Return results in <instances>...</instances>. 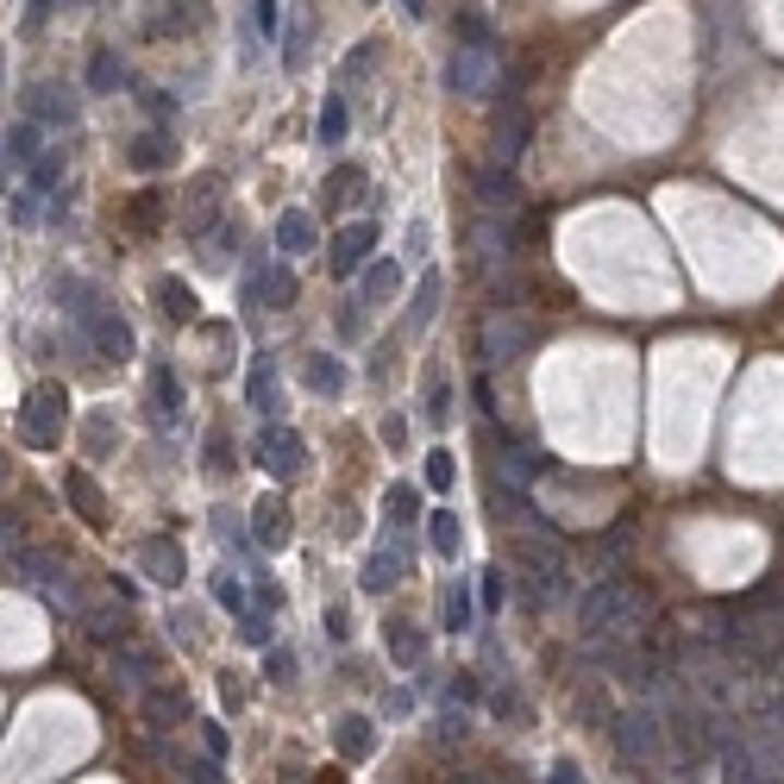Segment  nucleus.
<instances>
[{"label": "nucleus", "instance_id": "1", "mask_svg": "<svg viewBox=\"0 0 784 784\" xmlns=\"http://www.w3.org/2000/svg\"><path fill=\"white\" fill-rule=\"evenodd\" d=\"M578 622H583V634H596V640H608V634H640L653 622V596L634 578H603V583L583 590Z\"/></svg>", "mask_w": 784, "mask_h": 784}, {"label": "nucleus", "instance_id": "2", "mask_svg": "<svg viewBox=\"0 0 784 784\" xmlns=\"http://www.w3.org/2000/svg\"><path fill=\"white\" fill-rule=\"evenodd\" d=\"M13 571H20V583H26V590L38 596V603H51L57 615H70V608L82 603V596H76V583H70V571L57 565V553L20 546V553H13Z\"/></svg>", "mask_w": 784, "mask_h": 784}, {"label": "nucleus", "instance_id": "3", "mask_svg": "<svg viewBox=\"0 0 784 784\" xmlns=\"http://www.w3.org/2000/svg\"><path fill=\"white\" fill-rule=\"evenodd\" d=\"M608 734H615V747H622L628 765H653L665 753V728H659L653 703H628L622 715H608Z\"/></svg>", "mask_w": 784, "mask_h": 784}, {"label": "nucleus", "instance_id": "4", "mask_svg": "<svg viewBox=\"0 0 784 784\" xmlns=\"http://www.w3.org/2000/svg\"><path fill=\"white\" fill-rule=\"evenodd\" d=\"M503 82V63H496V45H458L453 63H446V88L458 101H490Z\"/></svg>", "mask_w": 784, "mask_h": 784}, {"label": "nucleus", "instance_id": "5", "mask_svg": "<svg viewBox=\"0 0 784 784\" xmlns=\"http://www.w3.org/2000/svg\"><path fill=\"white\" fill-rule=\"evenodd\" d=\"M63 414H70V396H63V383H38L20 408V439H26L32 453H51L57 439H63Z\"/></svg>", "mask_w": 784, "mask_h": 784}, {"label": "nucleus", "instance_id": "6", "mask_svg": "<svg viewBox=\"0 0 784 784\" xmlns=\"http://www.w3.org/2000/svg\"><path fill=\"white\" fill-rule=\"evenodd\" d=\"M528 346H533V327L521 321V314H496V321H483V327H478V364H483V371L515 364Z\"/></svg>", "mask_w": 784, "mask_h": 784}, {"label": "nucleus", "instance_id": "7", "mask_svg": "<svg viewBox=\"0 0 784 784\" xmlns=\"http://www.w3.org/2000/svg\"><path fill=\"white\" fill-rule=\"evenodd\" d=\"M82 327H88V346H95L107 364H126V358L138 352L132 321H126V314H113V307H88V314H82Z\"/></svg>", "mask_w": 784, "mask_h": 784}, {"label": "nucleus", "instance_id": "8", "mask_svg": "<svg viewBox=\"0 0 784 784\" xmlns=\"http://www.w3.org/2000/svg\"><path fill=\"white\" fill-rule=\"evenodd\" d=\"M528 152V113H521V82H508L503 101H496V164L515 170Z\"/></svg>", "mask_w": 784, "mask_h": 784}, {"label": "nucleus", "instance_id": "9", "mask_svg": "<svg viewBox=\"0 0 784 784\" xmlns=\"http://www.w3.org/2000/svg\"><path fill=\"white\" fill-rule=\"evenodd\" d=\"M465 252L478 257V270H503L508 264V220L503 214H471V227H465Z\"/></svg>", "mask_w": 784, "mask_h": 784}, {"label": "nucleus", "instance_id": "10", "mask_svg": "<svg viewBox=\"0 0 784 784\" xmlns=\"http://www.w3.org/2000/svg\"><path fill=\"white\" fill-rule=\"evenodd\" d=\"M257 458H264V471L270 478H302L307 471V446H302V433L295 427H264V439H257Z\"/></svg>", "mask_w": 784, "mask_h": 784}, {"label": "nucleus", "instance_id": "11", "mask_svg": "<svg viewBox=\"0 0 784 784\" xmlns=\"http://www.w3.org/2000/svg\"><path fill=\"white\" fill-rule=\"evenodd\" d=\"M371 252H377V227H371V220H352V227H339V232H333V252H327L333 277H358Z\"/></svg>", "mask_w": 784, "mask_h": 784}, {"label": "nucleus", "instance_id": "12", "mask_svg": "<svg viewBox=\"0 0 784 784\" xmlns=\"http://www.w3.org/2000/svg\"><path fill=\"white\" fill-rule=\"evenodd\" d=\"M220 189H227V182L214 177V170L189 182V195H182V232H214L220 227Z\"/></svg>", "mask_w": 784, "mask_h": 784}, {"label": "nucleus", "instance_id": "13", "mask_svg": "<svg viewBox=\"0 0 784 784\" xmlns=\"http://www.w3.org/2000/svg\"><path fill=\"white\" fill-rule=\"evenodd\" d=\"M26 120H38V126H70V120H76L70 82H32L26 88Z\"/></svg>", "mask_w": 784, "mask_h": 784}, {"label": "nucleus", "instance_id": "14", "mask_svg": "<svg viewBox=\"0 0 784 784\" xmlns=\"http://www.w3.org/2000/svg\"><path fill=\"white\" fill-rule=\"evenodd\" d=\"M471 189H478V202H483V214H515L521 207V189H515V177H508L503 164H478L471 170Z\"/></svg>", "mask_w": 784, "mask_h": 784}, {"label": "nucleus", "instance_id": "15", "mask_svg": "<svg viewBox=\"0 0 784 784\" xmlns=\"http://www.w3.org/2000/svg\"><path fill=\"white\" fill-rule=\"evenodd\" d=\"M540 471H546V453H533V446H521V439H503V433H496V478H503L508 490L533 483Z\"/></svg>", "mask_w": 784, "mask_h": 784}, {"label": "nucleus", "instance_id": "16", "mask_svg": "<svg viewBox=\"0 0 784 784\" xmlns=\"http://www.w3.org/2000/svg\"><path fill=\"white\" fill-rule=\"evenodd\" d=\"M82 634H88V640H101V647H120V640L132 634L126 603H82Z\"/></svg>", "mask_w": 784, "mask_h": 784}, {"label": "nucleus", "instance_id": "17", "mask_svg": "<svg viewBox=\"0 0 784 784\" xmlns=\"http://www.w3.org/2000/svg\"><path fill=\"white\" fill-rule=\"evenodd\" d=\"M138 565H145V578H152V583H170V590H177L182 571H189V565H182V553H177V540H164V533L138 546Z\"/></svg>", "mask_w": 784, "mask_h": 784}, {"label": "nucleus", "instance_id": "18", "mask_svg": "<svg viewBox=\"0 0 784 784\" xmlns=\"http://www.w3.org/2000/svg\"><path fill=\"white\" fill-rule=\"evenodd\" d=\"M408 571V546L402 540H383L377 553H371V565H364V590H396Z\"/></svg>", "mask_w": 784, "mask_h": 784}, {"label": "nucleus", "instance_id": "19", "mask_svg": "<svg viewBox=\"0 0 784 784\" xmlns=\"http://www.w3.org/2000/svg\"><path fill=\"white\" fill-rule=\"evenodd\" d=\"M321 245V227H314V214H302V207H289L277 220V252L282 257H302V252H314Z\"/></svg>", "mask_w": 784, "mask_h": 784}, {"label": "nucleus", "instance_id": "20", "mask_svg": "<svg viewBox=\"0 0 784 784\" xmlns=\"http://www.w3.org/2000/svg\"><path fill=\"white\" fill-rule=\"evenodd\" d=\"M152 414H157V427H177L182 421V383L170 364H152Z\"/></svg>", "mask_w": 784, "mask_h": 784}, {"label": "nucleus", "instance_id": "21", "mask_svg": "<svg viewBox=\"0 0 784 784\" xmlns=\"http://www.w3.org/2000/svg\"><path fill=\"white\" fill-rule=\"evenodd\" d=\"M321 195H327L333 207H364V195H371V177H364L358 164H339V170L327 177V189H321Z\"/></svg>", "mask_w": 784, "mask_h": 784}, {"label": "nucleus", "instance_id": "22", "mask_svg": "<svg viewBox=\"0 0 784 784\" xmlns=\"http://www.w3.org/2000/svg\"><path fill=\"white\" fill-rule=\"evenodd\" d=\"M252 533L264 553H282V540H289V508L282 503H257L252 508Z\"/></svg>", "mask_w": 784, "mask_h": 784}, {"label": "nucleus", "instance_id": "23", "mask_svg": "<svg viewBox=\"0 0 784 784\" xmlns=\"http://www.w3.org/2000/svg\"><path fill=\"white\" fill-rule=\"evenodd\" d=\"M295 295H302V282H295V270H289V264L264 270V277H257V289H252V302H264V307H289Z\"/></svg>", "mask_w": 784, "mask_h": 784}, {"label": "nucleus", "instance_id": "24", "mask_svg": "<svg viewBox=\"0 0 784 784\" xmlns=\"http://www.w3.org/2000/svg\"><path fill=\"white\" fill-rule=\"evenodd\" d=\"M302 383L314 389V396H339V389H346V364H339L333 352H314L302 364Z\"/></svg>", "mask_w": 784, "mask_h": 784}, {"label": "nucleus", "instance_id": "25", "mask_svg": "<svg viewBox=\"0 0 784 784\" xmlns=\"http://www.w3.org/2000/svg\"><path fill=\"white\" fill-rule=\"evenodd\" d=\"M63 496H70V508H76L82 521H101V515H107L101 483L88 478V471H70V478H63Z\"/></svg>", "mask_w": 784, "mask_h": 784}, {"label": "nucleus", "instance_id": "26", "mask_svg": "<svg viewBox=\"0 0 784 784\" xmlns=\"http://www.w3.org/2000/svg\"><path fill=\"white\" fill-rule=\"evenodd\" d=\"M170 157H177L170 132H138V138H132V152H126V164H132V170H164Z\"/></svg>", "mask_w": 784, "mask_h": 784}, {"label": "nucleus", "instance_id": "27", "mask_svg": "<svg viewBox=\"0 0 784 784\" xmlns=\"http://www.w3.org/2000/svg\"><path fill=\"white\" fill-rule=\"evenodd\" d=\"M427 546H433L439 558H458V546H465V528H458L453 508H433V515H427Z\"/></svg>", "mask_w": 784, "mask_h": 784}, {"label": "nucleus", "instance_id": "28", "mask_svg": "<svg viewBox=\"0 0 784 784\" xmlns=\"http://www.w3.org/2000/svg\"><path fill=\"white\" fill-rule=\"evenodd\" d=\"M307 45H314V7H295V13H289V32H282V63L295 70L307 57Z\"/></svg>", "mask_w": 784, "mask_h": 784}, {"label": "nucleus", "instance_id": "29", "mask_svg": "<svg viewBox=\"0 0 784 784\" xmlns=\"http://www.w3.org/2000/svg\"><path fill=\"white\" fill-rule=\"evenodd\" d=\"M157 307H164L170 321H202V307H195V289H189V282H177V277L157 282Z\"/></svg>", "mask_w": 784, "mask_h": 784}, {"label": "nucleus", "instance_id": "30", "mask_svg": "<svg viewBox=\"0 0 784 784\" xmlns=\"http://www.w3.org/2000/svg\"><path fill=\"white\" fill-rule=\"evenodd\" d=\"M396 289H402V264H364V302L371 307L396 302Z\"/></svg>", "mask_w": 784, "mask_h": 784}, {"label": "nucleus", "instance_id": "31", "mask_svg": "<svg viewBox=\"0 0 784 784\" xmlns=\"http://www.w3.org/2000/svg\"><path fill=\"white\" fill-rule=\"evenodd\" d=\"M245 396H252L257 414H277V364H270V358H257V364H252V383H245Z\"/></svg>", "mask_w": 784, "mask_h": 784}, {"label": "nucleus", "instance_id": "32", "mask_svg": "<svg viewBox=\"0 0 784 784\" xmlns=\"http://www.w3.org/2000/svg\"><path fill=\"white\" fill-rule=\"evenodd\" d=\"M383 640H389V659H396V665H421V628H414V622H389Z\"/></svg>", "mask_w": 784, "mask_h": 784}, {"label": "nucleus", "instance_id": "33", "mask_svg": "<svg viewBox=\"0 0 784 784\" xmlns=\"http://www.w3.org/2000/svg\"><path fill=\"white\" fill-rule=\"evenodd\" d=\"M321 145H327V152H339V145H346V132H352V113H346V101H339V95H333L327 107H321Z\"/></svg>", "mask_w": 784, "mask_h": 784}, {"label": "nucleus", "instance_id": "34", "mask_svg": "<svg viewBox=\"0 0 784 784\" xmlns=\"http://www.w3.org/2000/svg\"><path fill=\"white\" fill-rule=\"evenodd\" d=\"M26 170H32V177H26L32 195H51L57 182H63V152H38V157L26 164Z\"/></svg>", "mask_w": 784, "mask_h": 784}, {"label": "nucleus", "instance_id": "35", "mask_svg": "<svg viewBox=\"0 0 784 784\" xmlns=\"http://www.w3.org/2000/svg\"><path fill=\"white\" fill-rule=\"evenodd\" d=\"M38 152H45V138H38V120H20V126L7 132V157H13V164H32Z\"/></svg>", "mask_w": 784, "mask_h": 784}, {"label": "nucleus", "instance_id": "36", "mask_svg": "<svg viewBox=\"0 0 784 784\" xmlns=\"http://www.w3.org/2000/svg\"><path fill=\"white\" fill-rule=\"evenodd\" d=\"M433 307H439V270H427L421 277V289H414V302H408V327H427Z\"/></svg>", "mask_w": 784, "mask_h": 784}, {"label": "nucleus", "instance_id": "37", "mask_svg": "<svg viewBox=\"0 0 784 784\" xmlns=\"http://www.w3.org/2000/svg\"><path fill=\"white\" fill-rule=\"evenodd\" d=\"M427 421L433 427H446V414H453V383H446V371H427Z\"/></svg>", "mask_w": 784, "mask_h": 784}, {"label": "nucleus", "instance_id": "38", "mask_svg": "<svg viewBox=\"0 0 784 784\" xmlns=\"http://www.w3.org/2000/svg\"><path fill=\"white\" fill-rule=\"evenodd\" d=\"M145 715H152L157 728H170V722L189 715V697H177V690H152V697H145Z\"/></svg>", "mask_w": 784, "mask_h": 784}, {"label": "nucleus", "instance_id": "39", "mask_svg": "<svg viewBox=\"0 0 784 784\" xmlns=\"http://www.w3.org/2000/svg\"><path fill=\"white\" fill-rule=\"evenodd\" d=\"M120 82H126V70H120V57L113 51H101L95 63H88V88H95V95H113Z\"/></svg>", "mask_w": 784, "mask_h": 784}, {"label": "nucleus", "instance_id": "40", "mask_svg": "<svg viewBox=\"0 0 784 784\" xmlns=\"http://www.w3.org/2000/svg\"><path fill=\"white\" fill-rule=\"evenodd\" d=\"M333 734H339V747H346V753H371V722H364V715H339Z\"/></svg>", "mask_w": 784, "mask_h": 784}, {"label": "nucleus", "instance_id": "41", "mask_svg": "<svg viewBox=\"0 0 784 784\" xmlns=\"http://www.w3.org/2000/svg\"><path fill=\"white\" fill-rule=\"evenodd\" d=\"M126 220H132L138 232H157V227H164V195H138Z\"/></svg>", "mask_w": 784, "mask_h": 784}, {"label": "nucleus", "instance_id": "42", "mask_svg": "<svg viewBox=\"0 0 784 784\" xmlns=\"http://www.w3.org/2000/svg\"><path fill=\"white\" fill-rule=\"evenodd\" d=\"M214 603L227 608V615H245V583L220 571V578H214Z\"/></svg>", "mask_w": 784, "mask_h": 784}, {"label": "nucleus", "instance_id": "43", "mask_svg": "<svg viewBox=\"0 0 784 784\" xmlns=\"http://www.w3.org/2000/svg\"><path fill=\"white\" fill-rule=\"evenodd\" d=\"M383 503H389V521H396V528H402V521H414V508H421V496H414V490H408V483H396V490H389V496H383Z\"/></svg>", "mask_w": 784, "mask_h": 784}, {"label": "nucleus", "instance_id": "44", "mask_svg": "<svg viewBox=\"0 0 784 784\" xmlns=\"http://www.w3.org/2000/svg\"><path fill=\"white\" fill-rule=\"evenodd\" d=\"M446 628H453V634L471 628V590H465V583H458L453 596H446Z\"/></svg>", "mask_w": 784, "mask_h": 784}, {"label": "nucleus", "instance_id": "45", "mask_svg": "<svg viewBox=\"0 0 784 784\" xmlns=\"http://www.w3.org/2000/svg\"><path fill=\"white\" fill-rule=\"evenodd\" d=\"M453 478H458L453 453H427V483H433V490H453Z\"/></svg>", "mask_w": 784, "mask_h": 784}, {"label": "nucleus", "instance_id": "46", "mask_svg": "<svg viewBox=\"0 0 784 784\" xmlns=\"http://www.w3.org/2000/svg\"><path fill=\"white\" fill-rule=\"evenodd\" d=\"M182 784H220V759H182Z\"/></svg>", "mask_w": 784, "mask_h": 784}, {"label": "nucleus", "instance_id": "47", "mask_svg": "<svg viewBox=\"0 0 784 784\" xmlns=\"http://www.w3.org/2000/svg\"><path fill=\"white\" fill-rule=\"evenodd\" d=\"M264 678H270V684H289V678H295V659H289V647H270V659H264Z\"/></svg>", "mask_w": 784, "mask_h": 784}, {"label": "nucleus", "instance_id": "48", "mask_svg": "<svg viewBox=\"0 0 784 784\" xmlns=\"http://www.w3.org/2000/svg\"><path fill=\"white\" fill-rule=\"evenodd\" d=\"M458 38L465 45H490V20L483 13H458Z\"/></svg>", "mask_w": 784, "mask_h": 784}, {"label": "nucleus", "instance_id": "49", "mask_svg": "<svg viewBox=\"0 0 784 784\" xmlns=\"http://www.w3.org/2000/svg\"><path fill=\"white\" fill-rule=\"evenodd\" d=\"M88 446H95V453H113V421H107V414H88Z\"/></svg>", "mask_w": 784, "mask_h": 784}, {"label": "nucleus", "instance_id": "50", "mask_svg": "<svg viewBox=\"0 0 784 784\" xmlns=\"http://www.w3.org/2000/svg\"><path fill=\"white\" fill-rule=\"evenodd\" d=\"M478 596H483V615H490V608H503V571H483Z\"/></svg>", "mask_w": 784, "mask_h": 784}, {"label": "nucleus", "instance_id": "51", "mask_svg": "<svg viewBox=\"0 0 784 784\" xmlns=\"http://www.w3.org/2000/svg\"><path fill=\"white\" fill-rule=\"evenodd\" d=\"M38 202H45V195H32V189H26V195L13 202V220H20V227H32V220H45V207H38Z\"/></svg>", "mask_w": 784, "mask_h": 784}, {"label": "nucleus", "instance_id": "52", "mask_svg": "<svg viewBox=\"0 0 784 784\" xmlns=\"http://www.w3.org/2000/svg\"><path fill=\"white\" fill-rule=\"evenodd\" d=\"M371 63H377V45H358V51H352V63H346V76H364V70H371Z\"/></svg>", "mask_w": 784, "mask_h": 784}, {"label": "nucleus", "instance_id": "53", "mask_svg": "<svg viewBox=\"0 0 784 784\" xmlns=\"http://www.w3.org/2000/svg\"><path fill=\"white\" fill-rule=\"evenodd\" d=\"M7 553H20V521L13 515H0V558Z\"/></svg>", "mask_w": 784, "mask_h": 784}, {"label": "nucleus", "instance_id": "54", "mask_svg": "<svg viewBox=\"0 0 784 784\" xmlns=\"http://www.w3.org/2000/svg\"><path fill=\"white\" fill-rule=\"evenodd\" d=\"M51 13H57V0H26V32H32V26H45Z\"/></svg>", "mask_w": 784, "mask_h": 784}, {"label": "nucleus", "instance_id": "55", "mask_svg": "<svg viewBox=\"0 0 784 784\" xmlns=\"http://www.w3.org/2000/svg\"><path fill=\"white\" fill-rule=\"evenodd\" d=\"M257 32L277 38V0H257Z\"/></svg>", "mask_w": 784, "mask_h": 784}, {"label": "nucleus", "instance_id": "56", "mask_svg": "<svg viewBox=\"0 0 784 784\" xmlns=\"http://www.w3.org/2000/svg\"><path fill=\"white\" fill-rule=\"evenodd\" d=\"M408 257H427V220L408 227Z\"/></svg>", "mask_w": 784, "mask_h": 784}, {"label": "nucleus", "instance_id": "57", "mask_svg": "<svg viewBox=\"0 0 784 784\" xmlns=\"http://www.w3.org/2000/svg\"><path fill=\"white\" fill-rule=\"evenodd\" d=\"M202 740H207V753H214V759H227V728H214V722H207Z\"/></svg>", "mask_w": 784, "mask_h": 784}, {"label": "nucleus", "instance_id": "58", "mask_svg": "<svg viewBox=\"0 0 784 784\" xmlns=\"http://www.w3.org/2000/svg\"><path fill=\"white\" fill-rule=\"evenodd\" d=\"M453 703H458V709L478 703V678H453Z\"/></svg>", "mask_w": 784, "mask_h": 784}, {"label": "nucleus", "instance_id": "59", "mask_svg": "<svg viewBox=\"0 0 784 784\" xmlns=\"http://www.w3.org/2000/svg\"><path fill=\"white\" fill-rule=\"evenodd\" d=\"M546 784H583V772L571 765V759H558V765H553V779H546Z\"/></svg>", "mask_w": 784, "mask_h": 784}, {"label": "nucleus", "instance_id": "60", "mask_svg": "<svg viewBox=\"0 0 784 784\" xmlns=\"http://www.w3.org/2000/svg\"><path fill=\"white\" fill-rule=\"evenodd\" d=\"M220 697H227V703L239 709V703H245V684H239V678H232V672H227V678H220Z\"/></svg>", "mask_w": 784, "mask_h": 784}, {"label": "nucleus", "instance_id": "61", "mask_svg": "<svg viewBox=\"0 0 784 784\" xmlns=\"http://www.w3.org/2000/svg\"><path fill=\"white\" fill-rule=\"evenodd\" d=\"M120 665H126L132 678H152V659H145V653H126V659H120Z\"/></svg>", "mask_w": 784, "mask_h": 784}, {"label": "nucleus", "instance_id": "62", "mask_svg": "<svg viewBox=\"0 0 784 784\" xmlns=\"http://www.w3.org/2000/svg\"><path fill=\"white\" fill-rule=\"evenodd\" d=\"M408 7V20H427V0H402Z\"/></svg>", "mask_w": 784, "mask_h": 784}]
</instances>
